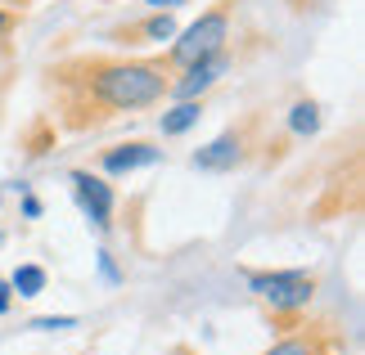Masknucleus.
I'll return each mask as SVG.
<instances>
[{
	"label": "nucleus",
	"instance_id": "f257e3e1",
	"mask_svg": "<svg viewBox=\"0 0 365 355\" xmlns=\"http://www.w3.org/2000/svg\"><path fill=\"white\" fill-rule=\"evenodd\" d=\"M46 86L54 99V117L63 131L86 135L100 126L145 112L167 99L172 63L163 54H68L50 63Z\"/></svg>",
	"mask_w": 365,
	"mask_h": 355
},
{
	"label": "nucleus",
	"instance_id": "f03ea898",
	"mask_svg": "<svg viewBox=\"0 0 365 355\" xmlns=\"http://www.w3.org/2000/svg\"><path fill=\"white\" fill-rule=\"evenodd\" d=\"M248 292L262 302L275 329H293L307 319V306L316 297V275L312 270H248Z\"/></svg>",
	"mask_w": 365,
	"mask_h": 355
},
{
	"label": "nucleus",
	"instance_id": "7ed1b4c3",
	"mask_svg": "<svg viewBox=\"0 0 365 355\" xmlns=\"http://www.w3.org/2000/svg\"><path fill=\"white\" fill-rule=\"evenodd\" d=\"M235 9H240V0H217L212 9L199 14V23H190L185 32L172 36V46H167L163 59L172 63V73H180V68L199 63L207 59V54H221L230 50V23H235Z\"/></svg>",
	"mask_w": 365,
	"mask_h": 355
},
{
	"label": "nucleus",
	"instance_id": "20e7f679",
	"mask_svg": "<svg viewBox=\"0 0 365 355\" xmlns=\"http://www.w3.org/2000/svg\"><path fill=\"white\" fill-rule=\"evenodd\" d=\"M262 149H271V139H266V112H248V117H240L235 126H226L212 144H203L194 153V166H199V171L226 176V171L248 166Z\"/></svg>",
	"mask_w": 365,
	"mask_h": 355
},
{
	"label": "nucleus",
	"instance_id": "39448f33",
	"mask_svg": "<svg viewBox=\"0 0 365 355\" xmlns=\"http://www.w3.org/2000/svg\"><path fill=\"white\" fill-rule=\"evenodd\" d=\"M262 355H347V333L334 319H302Z\"/></svg>",
	"mask_w": 365,
	"mask_h": 355
},
{
	"label": "nucleus",
	"instance_id": "423d86ee",
	"mask_svg": "<svg viewBox=\"0 0 365 355\" xmlns=\"http://www.w3.org/2000/svg\"><path fill=\"white\" fill-rule=\"evenodd\" d=\"M230 63H235V54H230V50H221V54H207V59L190 63V68H180V73H172L167 99H203L221 77L230 73Z\"/></svg>",
	"mask_w": 365,
	"mask_h": 355
},
{
	"label": "nucleus",
	"instance_id": "0eeeda50",
	"mask_svg": "<svg viewBox=\"0 0 365 355\" xmlns=\"http://www.w3.org/2000/svg\"><path fill=\"white\" fill-rule=\"evenodd\" d=\"M68 184H73V198L81 207V216H86L95 230H108L113 225V184L104 176H91V171H68Z\"/></svg>",
	"mask_w": 365,
	"mask_h": 355
},
{
	"label": "nucleus",
	"instance_id": "6e6552de",
	"mask_svg": "<svg viewBox=\"0 0 365 355\" xmlns=\"http://www.w3.org/2000/svg\"><path fill=\"white\" fill-rule=\"evenodd\" d=\"M180 32L176 27V14L172 9H153V14H145V18H135V23H122V27H113V36L118 46H126V50H145V46H163V41H172Z\"/></svg>",
	"mask_w": 365,
	"mask_h": 355
},
{
	"label": "nucleus",
	"instance_id": "1a4fd4ad",
	"mask_svg": "<svg viewBox=\"0 0 365 355\" xmlns=\"http://www.w3.org/2000/svg\"><path fill=\"white\" fill-rule=\"evenodd\" d=\"M163 158V149H153L149 139H131V144H113L100 153V171L104 176H131L140 166H153Z\"/></svg>",
	"mask_w": 365,
	"mask_h": 355
},
{
	"label": "nucleus",
	"instance_id": "9d476101",
	"mask_svg": "<svg viewBox=\"0 0 365 355\" xmlns=\"http://www.w3.org/2000/svg\"><path fill=\"white\" fill-rule=\"evenodd\" d=\"M199 117H203V99H176L158 117V131L163 135H185L190 126H199Z\"/></svg>",
	"mask_w": 365,
	"mask_h": 355
},
{
	"label": "nucleus",
	"instance_id": "9b49d317",
	"mask_svg": "<svg viewBox=\"0 0 365 355\" xmlns=\"http://www.w3.org/2000/svg\"><path fill=\"white\" fill-rule=\"evenodd\" d=\"M289 131L293 135H316L320 131V104L316 99H298V104L289 108Z\"/></svg>",
	"mask_w": 365,
	"mask_h": 355
},
{
	"label": "nucleus",
	"instance_id": "f8f14e48",
	"mask_svg": "<svg viewBox=\"0 0 365 355\" xmlns=\"http://www.w3.org/2000/svg\"><path fill=\"white\" fill-rule=\"evenodd\" d=\"M9 288H14V297H36L41 288H46V270L41 265H19L14 279H9Z\"/></svg>",
	"mask_w": 365,
	"mask_h": 355
},
{
	"label": "nucleus",
	"instance_id": "ddd939ff",
	"mask_svg": "<svg viewBox=\"0 0 365 355\" xmlns=\"http://www.w3.org/2000/svg\"><path fill=\"white\" fill-rule=\"evenodd\" d=\"M73 324H77L73 315H59V319H32V329H46L50 333V329H73Z\"/></svg>",
	"mask_w": 365,
	"mask_h": 355
},
{
	"label": "nucleus",
	"instance_id": "4468645a",
	"mask_svg": "<svg viewBox=\"0 0 365 355\" xmlns=\"http://www.w3.org/2000/svg\"><path fill=\"white\" fill-rule=\"evenodd\" d=\"M14 310V288H9V279H0V315H9Z\"/></svg>",
	"mask_w": 365,
	"mask_h": 355
},
{
	"label": "nucleus",
	"instance_id": "2eb2a0df",
	"mask_svg": "<svg viewBox=\"0 0 365 355\" xmlns=\"http://www.w3.org/2000/svg\"><path fill=\"white\" fill-rule=\"evenodd\" d=\"M145 5H149V9H172V14H176L180 5H190V0H145Z\"/></svg>",
	"mask_w": 365,
	"mask_h": 355
},
{
	"label": "nucleus",
	"instance_id": "dca6fc26",
	"mask_svg": "<svg viewBox=\"0 0 365 355\" xmlns=\"http://www.w3.org/2000/svg\"><path fill=\"white\" fill-rule=\"evenodd\" d=\"M23 216H27V221L41 216V203H36V198H23Z\"/></svg>",
	"mask_w": 365,
	"mask_h": 355
},
{
	"label": "nucleus",
	"instance_id": "f3484780",
	"mask_svg": "<svg viewBox=\"0 0 365 355\" xmlns=\"http://www.w3.org/2000/svg\"><path fill=\"white\" fill-rule=\"evenodd\" d=\"M0 5H5L9 14H19V9H32V5H36V0H0Z\"/></svg>",
	"mask_w": 365,
	"mask_h": 355
},
{
	"label": "nucleus",
	"instance_id": "a211bd4d",
	"mask_svg": "<svg viewBox=\"0 0 365 355\" xmlns=\"http://www.w3.org/2000/svg\"><path fill=\"white\" fill-rule=\"evenodd\" d=\"M9 27H14V14H9L5 5H0V36H5V32H9Z\"/></svg>",
	"mask_w": 365,
	"mask_h": 355
},
{
	"label": "nucleus",
	"instance_id": "6ab92c4d",
	"mask_svg": "<svg viewBox=\"0 0 365 355\" xmlns=\"http://www.w3.org/2000/svg\"><path fill=\"white\" fill-rule=\"evenodd\" d=\"M289 5H293V9H307V5H316V0H289Z\"/></svg>",
	"mask_w": 365,
	"mask_h": 355
}]
</instances>
